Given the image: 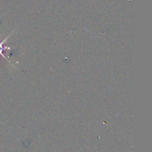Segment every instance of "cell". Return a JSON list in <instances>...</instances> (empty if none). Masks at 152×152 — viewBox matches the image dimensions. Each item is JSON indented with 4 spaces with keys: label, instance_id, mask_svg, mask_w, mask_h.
Instances as JSON below:
<instances>
[{
    "label": "cell",
    "instance_id": "obj_1",
    "mask_svg": "<svg viewBox=\"0 0 152 152\" xmlns=\"http://www.w3.org/2000/svg\"><path fill=\"white\" fill-rule=\"evenodd\" d=\"M7 39V37L5 39L3 40L2 42H0V55H1V56H2L4 58H5V56H4V54H3V51H4V50H5V49H7V50H10V48L4 46V43L6 42Z\"/></svg>",
    "mask_w": 152,
    "mask_h": 152
}]
</instances>
